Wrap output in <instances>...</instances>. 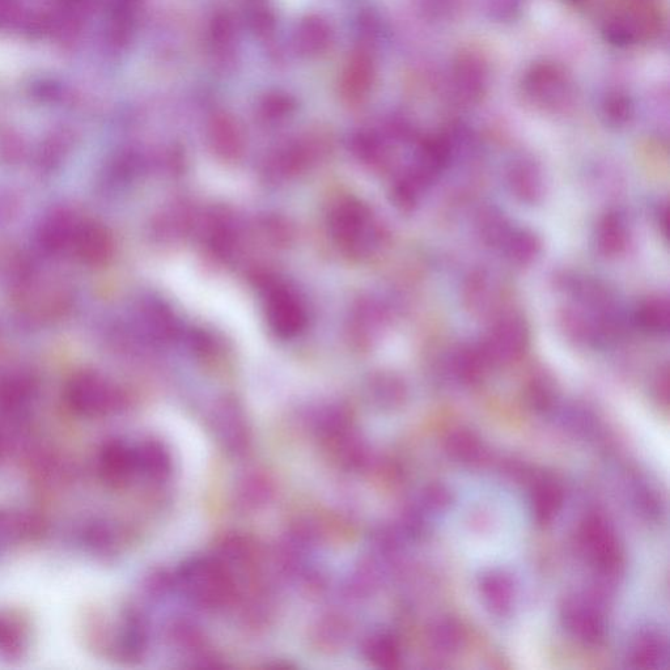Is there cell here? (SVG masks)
Segmentation results:
<instances>
[{
    "instance_id": "6da1fadb",
    "label": "cell",
    "mask_w": 670,
    "mask_h": 670,
    "mask_svg": "<svg viewBox=\"0 0 670 670\" xmlns=\"http://www.w3.org/2000/svg\"><path fill=\"white\" fill-rule=\"evenodd\" d=\"M523 93L530 103L549 112H561L574 103V82L561 66L537 63L525 72Z\"/></svg>"
},
{
    "instance_id": "7a4b0ae2",
    "label": "cell",
    "mask_w": 670,
    "mask_h": 670,
    "mask_svg": "<svg viewBox=\"0 0 670 670\" xmlns=\"http://www.w3.org/2000/svg\"><path fill=\"white\" fill-rule=\"evenodd\" d=\"M661 19L652 0H627L605 24V37L614 45L627 46L659 35Z\"/></svg>"
},
{
    "instance_id": "3957f363",
    "label": "cell",
    "mask_w": 670,
    "mask_h": 670,
    "mask_svg": "<svg viewBox=\"0 0 670 670\" xmlns=\"http://www.w3.org/2000/svg\"><path fill=\"white\" fill-rule=\"evenodd\" d=\"M451 82L460 103H479L489 89L490 70L486 59L474 50H462L453 62Z\"/></svg>"
},
{
    "instance_id": "277c9868",
    "label": "cell",
    "mask_w": 670,
    "mask_h": 670,
    "mask_svg": "<svg viewBox=\"0 0 670 670\" xmlns=\"http://www.w3.org/2000/svg\"><path fill=\"white\" fill-rule=\"evenodd\" d=\"M528 338V329L523 318L510 315L496 321L485 341L479 345L490 362H503L523 354L528 346Z\"/></svg>"
},
{
    "instance_id": "5b68a950",
    "label": "cell",
    "mask_w": 670,
    "mask_h": 670,
    "mask_svg": "<svg viewBox=\"0 0 670 670\" xmlns=\"http://www.w3.org/2000/svg\"><path fill=\"white\" fill-rule=\"evenodd\" d=\"M138 464L142 465L141 452L116 439L106 441L100 449L97 462L100 477L113 486L125 483Z\"/></svg>"
},
{
    "instance_id": "8992f818",
    "label": "cell",
    "mask_w": 670,
    "mask_h": 670,
    "mask_svg": "<svg viewBox=\"0 0 670 670\" xmlns=\"http://www.w3.org/2000/svg\"><path fill=\"white\" fill-rule=\"evenodd\" d=\"M67 401L76 414L86 418L104 415L110 406L108 390L99 380L83 376L71 384Z\"/></svg>"
},
{
    "instance_id": "52a82bcc",
    "label": "cell",
    "mask_w": 670,
    "mask_h": 670,
    "mask_svg": "<svg viewBox=\"0 0 670 670\" xmlns=\"http://www.w3.org/2000/svg\"><path fill=\"white\" fill-rule=\"evenodd\" d=\"M31 629L28 621L12 609H0V656L18 660L28 651Z\"/></svg>"
},
{
    "instance_id": "ba28073f",
    "label": "cell",
    "mask_w": 670,
    "mask_h": 670,
    "mask_svg": "<svg viewBox=\"0 0 670 670\" xmlns=\"http://www.w3.org/2000/svg\"><path fill=\"white\" fill-rule=\"evenodd\" d=\"M507 185L519 201L537 202L544 190L540 167L529 159L513 161L507 171Z\"/></svg>"
},
{
    "instance_id": "9c48e42d",
    "label": "cell",
    "mask_w": 670,
    "mask_h": 670,
    "mask_svg": "<svg viewBox=\"0 0 670 670\" xmlns=\"http://www.w3.org/2000/svg\"><path fill=\"white\" fill-rule=\"evenodd\" d=\"M629 224L625 216L618 212H610L601 220L596 233V245L604 256H617L626 249L629 243Z\"/></svg>"
},
{
    "instance_id": "30bf717a",
    "label": "cell",
    "mask_w": 670,
    "mask_h": 670,
    "mask_svg": "<svg viewBox=\"0 0 670 670\" xmlns=\"http://www.w3.org/2000/svg\"><path fill=\"white\" fill-rule=\"evenodd\" d=\"M375 80V63L368 53L355 54L343 78V89L350 99H362Z\"/></svg>"
},
{
    "instance_id": "8fae6325",
    "label": "cell",
    "mask_w": 670,
    "mask_h": 670,
    "mask_svg": "<svg viewBox=\"0 0 670 670\" xmlns=\"http://www.w3.org/2000/svg\"><path fill=\"white\" fill-rule=\"evenodd\" d=\"M499 295L498 284L487 274H473L465 286V300L473 312H490L498 303Z\"/></svg>"
},
{
    "instance_id": "7c38bea8",
    "label": "cell",
    "mask_w": 670,
    "mask_h": 670,
    "mask_svg": "<svg viewBox=\"0 0 670 670\" xmlns=\"http://www.w3.org/2000/svg\"><path fill=\"white\" fill-rule=\"evenodd\" d=\"M499 250L512 264L525 265L537 256L540 243L532 233L512 228L500 245Z\"/></svg>"
},
{
    "instance_id": "4fadbf2b",
    "label": "cell",
    "mask_w": 670,
    "mask_h": 670,
    "mask_svg": "<svg viewBox=\"0 0 670 670\" xmlns=\"http://www.w3.org/2000/svg\"><path fill=\"white\" fill-rule=\"evenodd\" d=\"M636 322L643 330L650 333H665L669 328L668 300L655 298L648 299L640 305L635 317Z\"/></svg>"
},
{
    "instance_id": "5bb4252c",
    "label": "cell",
    "mask_w": 670,
    "mask_h": 670,
    "mask_svg": "<svg viewBox=\"0 0 670 670\" xmlns=\"http://www.w3.org/2000/svg\"><path fill=\"white\" fill-rule=\"evenodd\" d=\"M31 524L28 517L0 508V554L14 544L21 534L28 533Z\"/></svg>"
},
{
    "instance_id": "9a60e30c",
    "label": "cell",
    "mask_w": 670,
    "mask_h": 670,
    "mask_svg": "<svg viewBox=\"0 0 670 670\" xmlns=\"http://www.w3.org/2000/svg\"><path fill=\"white\" fill-rule=\"evenodd\" d=\"M602 114L610 126H625L633 116V104L626 95L613 93L606 97L602 105Z\"/></svg>"
},
{
    "instance_id": "2e32d148",
    "label": "cell",
    "mask_w": 670,
    "mask_h": 670,
    "mask_svg": "<svg viewBox=\"0 0 670 670\" xmlns=\"http://www.w3.org/2000/svg\"><path fill=\"white\" fill-rule=\"evenodd\" d=\"M329 31L320 20H309L301 29V45L311 52H321L328 45Z\"/></svg>"
},
{
    "instance_id": "e0dca14e",
    "label": "cell",
    "mask_w": 670,
    "mask_h": 670,
    "mask_svg": "<svg viewBox=\"0 0 670 670\" xmlns=\"http://www.w3.org/2000/svg\"><path fill=\"white\" fill-rule=\"evenodd\" d=\"M523 0H489V11L496 20H511L519 14Z\"/></svg>"
},
{
    "instance_id": "ac0fdd59",
    "label": "cell",
    "mask_w": 670,
    "mask_h": 670,
    "mask_svg": "<svg viewBox=\"0 0 670 670\" xmlns=\"http://www.w3.org/2000/svg\"><path fill=\"white\" fill-rule=\"evenodd\" d=\"M568 2L576 4V6H580V4H584L587 2V0H568Z\"/></svg>"
},
{
    "instance_id": "d6986e66",
    "label": "cell",
    "mask_w": 670,
    "mask_h": 670,
    "mask_svg": "<svg viewBox=\"0 0 670 670\" xmlns=\"http://www.w3.org/2000/svg\"><path fill=\"white\" fill-rule=\"evenodd\" d=\"M2 452H3V440L2 436H0V457H2Z\"/></svg>"
}]
</instances>
